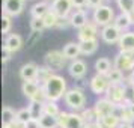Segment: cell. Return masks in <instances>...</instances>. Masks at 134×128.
Listing matches in <instances>:
<instances>
[{"instance_id": "6da1fadb", "label": "cell", "mask_w": 134, "mask_h": 128, "mask_svg": "<svg viewBox=\"0 0 134 128\" xmlns=\"http://www.w3.org/2000/svg\"><path fill=\"white\" fill-rule=\"evenodd\" d=\"M44 89H45V93H47V99L57 103L60 98L65 97V93H66V91H68L66 89V80L56 74V75H53V77L44 85Z\"/></svg>"}, {"instance_id": "7a4b0ae2", "label": "cell", "mask_w": 134, "mask_h": 128, "mask_svg": "<svg viewBox=\"0 0 134 128\" xmlns=\"http://www.w3.org/2000/svg\"><path fill=\"white\" fill-rule=\"evenodd\" d=\"M115 11L113 8L109 6V5H101L99 8L93 9V14H92V21L99 27H105L109 24H113L115 21Z\"/></svg>"}, {"instance_id": "3957f363", "label": "cell", "mask_w": 134, "mask_h": 128, "mask_svg": "<svg viewBox=\"0 0 134 128\" xmlns=\"http://www.w3.org/2000/svg\"><path fill=\"white\" fill-rule=\"evenodd\" d=\"M63 99H65V104L69 109H72L74 112H83L85 110L86 97H85V93H83V91H80L77 87L68 89Z\"/></svg>"}, {"instance_id": "277c9868", "label": "cell", "mask_w": 134, "mask_h": 128, "mask_svg": "<svg viewBox=\"0 0 134 128\" xmlns=\"http://www.w3.org/2000/svg\"><path fill=\"white\" fill-rule=\"evenodd\" d=\"M59 118V128H85L86 122L77 112H60Z\"/></svg>"}, {"instance_id": "5b68a950", "label": "cell", "mask_w": 134, "mask_h": 128, "mask_svg": "<svg viewBox=\"0 0 134 128\" xmlns=\"http://www.w3.org/2000/svg\"><path fill=\"white\" fill-rule=\"evenodd\" d=\"M105 98L111 101L116 105H122L128 99L127 97V85L125 83H119V85H110L107 92H105Z\"/></svg>"}, {"instance_id": "8992f818", "label": "cell", "mask_w": 134, "mask_h": 128, "mask_svg": "<svg viewBox=\"0 0 134 128\" xmlns=\"http://www.w3.org/2000/svg\"><path fill=\"white\" fill-rule=\"evenodd\" d=\"M44 60H45V65L48 68H51L53 71H59V69H63L66 66V57L63 54V51H59V50H51V51H47V54L44 56Z\"/></svg>"}, {"instance_id": "52a82bcc", "label": "cell", "mask_w": 134, "mask_h": 128, "mask_svg": "<svg viewBox=\"0 0 134 128\" xmlns=\"http://www.w3.org/2000/svg\"><path fill=\"white\" fill-rule=\"evenodd\" d=\"M113 66L118 68L122 73H125V71H130L131 73L134 69V54L133 53H122V51H119L115 56Z\"/></svg>"}, {"instance_id": "ba28073f", "label": "cell", "mask_w": 134, "mask_h": 128, "mask_svg": "<svg viewBox=\"0 0 134 128\" xmlns=\"http://www.w3.org/2000/svg\"><path fill=\"white\" fill-rule=\"evenodd\" d=\"M109 86H110L109 79H107V75H103V74H95L89 81V87L95 95H103V93L105 95Z\"/></svg>"}, {"instance_id": "9c48e42d", "label": "cell", "mask_w": 134, "mask_h": 128, "mask_svg": "<svg viewBox=\"0 0 134 128\" xmlns=\"http://www.w3.org/2000/svg\"><path fill=\"white\" fill-rule=\"evenodd\" d=\"M93 109H95V113H97V118H104V116H109V115H115L116 113V109H118V105L113 104L111 101H109L107 98H99L95 105H93Z\"/></svg>"}, {"instance_id": "30bf717a", "label": "cell", "mask_w": 134, "mask_h": 128, "mask_svg": "<svg viewBox=\"0 0 134 128\" xmlns=\"http://www.w3.org/2000/svg\"><path fill=\"white\" fill-rule=\"evenodd\" d=\"M72 2L71 0H53L51 2V11L59 18H68L72 11Z\"/></svg>"}, {"instance_id": "8fae6325", "label": "cell", "mask_w": 134, "mask_h": 128, "mask_svg": "<svg viewBox=\"0 0 134 128\" xmlns=\"http://www.w3.org/2000/svg\"><path fill=\"white\" fill-rule=\"evenodd\" d=\"M24 2L26 0H3V5H2V11L5 15H9L11 18L17 17L23 12L24 9Z\"/></svg>"}, {"instance_id": "7c38bea8", "label": "cell", "mask_w": 134, "mask_h": 128, "mask_svg": "<svg viewBox=\"0 0 134 128\" xmlns=\"http://www.w3.org/2000/svg\"><path fill=\"white\" fill-rule=\"evenodd\" d=\"M121 36H122V32L115 24H109L101 29V39L105 44H110V45L111 44H118Z\"/></svg>"}, {"instance_id": "4fadbf2b", "label": "cell", "mask_w": 134, "mask_h": 128, "mask_svg": "<svg viewBox=\"0 0 134 128\" xmlns=\"http://www.w3.org/2000/svg\"><path fill=\"white\" fill-rule=\"evenodd\" d=\"M68 73H69V75L75 80L83 79L86 75V73H87V65H86V62L81 60V59L72 60L68 65Z\"/></svg>"}, {"instance_id": "5bb4252c", "label": "cell", "mask_w": 134, "mask_h": 128, "mask_svg": "<svg viewBox=\"0 0 134 128\" xmlns=\"http://www.w3.org/2000/svg\"><path fill=\"white\" fill-rule=\"evenodd\" d=\"M97 35H98V26L93 21H87V24L79 30V41L83 42V41L97 39Z\"/></svg>"}, {"instance_id": "9a60e30c", "label": "cell", "mask_w": 134, "mask_h": 128, "mask_svg": "<svg viewBox=\"0 0 134 128\" xmlns=\"http://www.w3.org/2000/svg\"><path fill=\"white\" fill-rule=\"evenodd\" d=\"M119 51L122 53H134V32L128 30L125 33H122L121 39L118 42Z\"/></svg>"}, {"instance_id": "2e32d148", "label": "cell", "mask_w": 134, "mask_h": 128, "mask_svg": "<svg viewBox=\"0 0 134 128\" xmlns=\"http://www.w3.org/2000/svg\"><path fill=\"white\" fill-rule=\"evenodd\" d=\"M38 66L36 63L33 62H27L24 63L23 66L20 68V77L23 81H30V80H36V75H38Z\"/></svg>"}, {"instance_id": "e0dca14e", "label": "cell", "mask_w": 134, "mask_h": 128, "mask_svg": "<svg viewBox=\"0 0 134 128\" xmlns=\"http://www.w3.org/2000/svg\"><path fill=\"white\" fill-rule=\"evenodd\" d=\"M21 47H23V38L20 36V35H17V33H9L6 36L3 48L8 50L9 53H15V51H18Z\"/></svg>"}, {"instance_id": "ac0fdd59", "label": "cell", "mask_w": 134, "mask_h": 128, "mask_svg": "<svg viewBox=\"0 0 134 128\" xmlns=\"http://www.w3.org/2000/svg\"><path fill=\"white\" fill-rule=\"evenodd\" d=\"M87 21H89V20H87V15H86V12L83 9H75V11L69 15V23H71V26L75 27V29H79V30L87 24Z\"/></svg>"}, {"instance_id": "d6986e66", "label": "cell", "mask_w": 134, "mask_h": 128, "mask_svg": "<svg viewBox=\"0 0 134 128\" xmlns=\"http://www.w3.org/2000/svg\"><path fill=\"white\" fill-rule=\"evenodd\" d=\"M51 11V5H50L48 2H38L35 3L33 6L30 8V14H32V18H44V15L45 14H48Z\"/></svg>"}, {"instance_id": "ffe728a7", "label": "cell", "mask_w": 134, "mask_h": 128, "mask_svg": "<svg viewBox=\"0 0 134 128\" xmlns=\"http://www.w3.org/2000/svg\"><path fill=\"white\" fill-rule=\"evenodd\" d=\"M113 24H115L122 33H125V32H128V29H130L134 23H133V20H131V15H130V14H122L121 12L119 15H116L115 17Z\"/></svg>"}, {"instance_id": "44dd1931", "label": "cell", "mask_w": 134, "mask_h": 128, "mask_svg": "<svg viewBox=\"0 0 134 128\" xmlns=\"http://www.w3.org/2000/svg\"><path fill=\"white\" fill-rule=\"evenodd\" d=\"M97 124L99 128H118L121 125V119L115 113V115H109V116H104V118L97 119Z\"/></svg>"}, {"instance_id": "7402d4cb", "label": "cell", "mask_w": 134, "mask_h": 128, "mask_svg": "<svg viewBox=\"0 0 134 128\" xmlns=\"http://www.w3.org/2000/svg\"><path fill=\"white\" fill-rule=\"evenodd\" d=\"M63 54L66 57L68 60H77L79 59V56L81 54V51H80V44L79 42H68L65 47H63Z\"/></svg>"}, {"instance_id": "603a6c76", "label": "cell", "mask_w": 134, "mask_h": 128, "mask_svg": "<svg viewBox=\"0 0 134 128\" xmlns=\"http://www.w3.org/2000/svg\"><path fill=\"white\" fill-rule=\"evenodd\" d=\"M39 89H41V85H39L38 81H35V80L23 81V85H21V92H23V95H24L29 101L33 98V95H35Z\"/></svg>"}, {"instance_id": "cb8c5ba5", "label": "cell", "mask_w": 134, "mask_h": 128, "mask_svg": "<svg viewBox=\"0 0 134 128\" xmlns=\"http://www.w3.org/2000/svg\"><path fill=\"white\" fill-rule=\"evenodd\" d=\"M53 75H56V71H53L47 65H44V66H39V69H38V75H36V80L35 81H38L41 86H44Z\"/></svg>"}, {"instance_id": "d4e9b609", "label": "cell", "mask_w": 134, "mask_h": 128, "mask_svg": "<svg viewBox=\"0 0 134 128\" xmlns=\"http://www.w3.org/2000/svg\"><path fill=\"white\" fill-rule=\"evenodd\" d=\"M15 121H17V112L11 109L9 105H5L2 109V124H3V127H8Z\"/></svg>"}, {"instance_id": "484cf974", "label": "cell", "mask_w": 134, "mask_h": 128, "mask_svg": "<svg viewBox=\"0 0 134 128\" xmlns=\"http://www.w3.org/2000/svg\"><path fill=\"white\" fill-rule=\"evenodd\" d=\"M111 62H110L109 57H99L97 62H95V71L97 74H103V75H107V74L111 71Z\"/></svg>"}, {"instance_id": "4316f807", "label": "cell", "mask_w": 134, "mask_h": 128, "mask_svg": "<svg viewBox=\"0 0 134 128\" xmlns=\"http://www.w3.org/2000/svg\"><path fill=\"white\" fill-rule=\"evenodd\" d=\"M80 44V51L85 56H91L98 50V39H91V41H83Z\"/></svg>"}, {"instance_id": "83f0119b", "label": "cell", "mask_w": 134, "mask_h": 128, "mask_svg": "<svg viewBox=\"0 0 134 128\" xmlns=\"http://www.w3.org/2000/svg\"><path fill=\"white\" fill-rule=\"evenodd\" d=\"M116 115L119 116L121 122H124V124H133L134 122V115L130 112L128 107H125V105H118Z\"/></svg>"}, {"instance_id": "f1b7e54d", "label": "cell", "mask_w": 134, "mask_h": 128, "mask_svg": "<svg viewBox=\"0 0 134 128\" xmlns=\"http://www.w3.org/2000/svg\"><path fill=\"white\" fill-rule=\"evenodd\" d=\"M41 128H59V118L50 115H42L39 119Z\"/></svg>"}, {"instance_id": "f546056e", "label": "cell", "mask_w": 134, "mask_h": 128, "mask_svg": "<svg viewBox=\"0 0 134 128\" xmlns=\"http://www.w3.org/2000/svg\"><path fill=\"white\" fill-rule=\"evenodd\" d=\"M107 79H109L110 85H119V83H124V73L122 71H119L118 68H111V71H110L109 74H107Z\"/></svg>"}, {"instance_id": "4dcf8cb0", "label": "cell", "mask_w": 134, "mask_h": 128, "mask_svg": "<svg viewBox=\"0 0 134 128\" xmlns=\"http://www.w3.org/2000/svg\"><path fill=\"white\" fill-rule=\"evenodd\" d=\"M44 115H50V116H57L60 115V109H59V105L57 103L54 101H47V103L44 104Z\"/></svg>"}, {"instance_id": "1f68e13d", "label": "cell", "mask_w": 134, "mask_h": 128, "mask_svg": "<svg viewBox=\"0 0 134 128\" xmlns=\"http://www.w3.org/2000/svg\"><path fill=\"white\" fill-rule=\"evenodd\" d=\"M116 5L122 14H131L134 9V0H116Z\"/></svg>"}, {"instance_id": "d6a6232c", "label": "cell", "mask_w": 134, "mask_h": 128, "mask_svg": "<svg viewBox=\"0 0 134 128\" xmlns=\"http://www.w3.org/2000/svg\"><path fill=\"white\" fill-rule=\"evenodd\" d=\"M29 110L33 119H41V116L44 115V104H38V103H32L29 104Z\"/></svg>"}, {"instance_id": "836d02e7", "label": "cell", "mask_w": 134, "mask_h": 128, "mask_svg": "<svg viewBox=\"0 0 134 128\" xmlns=\"http://www.w3.org/2000/svg\"><path fill=\"white\" fill-rule=\"evenodd\" d=\"M42 20H44V23H45V27H47V29L57 27V23H59V17H57L53 11H50L48 14H45Z\"/></svg>"}, {"instance_id": "e575fe53", "label": "cell", "mask_w": 134, "mask_h": 128, "mask_svg": "<svg viewBox=\"0 0 134 128\" xmlns=\"http://www.w3.org/2000/svg\"><path fill=\"white\" fill-rule=\"evenodd\" d=\"M81 118H83V121L86 122V124H92V122H97V113H95V109L93 107H91V109H85L81 113Z\"/></svg>"}, {"instance_id": "d590c367", "label": "cell", "mask_w": 134, "mask_h": 128, "mask_svg": "<svg viewBox=\"0 0 134 128\" xmlns=\"http://www.w3.org/2000/svg\"><path fill=\"white\" fill-rule=\"evenodd\" d=\"M30 119H32V115H30L29 107H24V109L17 110V121L18 122H21V124H27Z\"/></svg>"}, {"instance_id": "8d00e7d4", "label": "cell", "mask_w": 134, "mask_h": 128, "mask_svg": "<svg viewBox=\"0 0 134 128\" xmlns=\"http://www.w3.org/2000/svg\"><path fill=\"white\" fill-rule=\"evenodd\" d=\"M30 29L32 32H35V33H41L44 29H47L45 27V23H44L42 18H32L30 20Z\"/></svg>"}, {"instance_id": "74e56055", "label": "cell", "mask_w": 134, "mask_h": 128, "mask_svg": "<svg viewBox=\"0 0 134 128\" xmlns=\"http://www.w3.org/2000/svg\"><path fill=\"white\" fill-rule=\"evenodd\" d=\"M32 103H38V104H45L48 99H47V93H45V89H44V86H41V89L33 95V98L30 99Z\"/></svg>"}, {"instance_id": "f35d334b", "label": "cell", "mask_w": 134, "mask_h": 128, "mask_svg": "<svg viewBox=\"0 0 134 128\" xmlns=\"http://www.w3.org/2000/svg\"><path fill=\"white\" fill-rule=\"evenodd\" d=\"M11 27H12L11 17H9V15H5V14H2V33H5V35L9 33Z\"/></svg>"}, {"instance_id": "ab89813d", "label": "cell", "mask_w": 134, "mask_h": 128, "mask_svg": "<svg viewBox=\"0 0 134 128\" xmlns=\"http://www.w3.org/2000/svg\"><path fill=\"white\" fill-rule=\"evenodd\" d=\"M71 23H69V17L68 18H59V23H57V29H66L69 27Z\"/></svg>"}, {"instance_id": "60d3db41", "label": "cell", "mask_w": 134, "mask_h": 128, "mask_svg": "<svg viewBox=\"0 0 134 128\" xmlns=\"http://www.w3.org/2000/svg\"><path fill=\"white\" fill-rule=\"evenodd\" d=\"M71 2L75 9H81L83 6H87V0H71Z\"/></svg>"}, {"instance_id": "b9f144b4", "label": "cell", "mask_w": 134, "mask_h": 128, "mask_svg": "<svg viewBox=\"0 0 134 128\" xmlns=\"http://www.w3.org/2000/svg\"><path fill=\"white\" fill-rule=\"evenodd\" d=\"M26 128H41V125H39V119H33V118H32L30 121L26 124Z\"/></svg>"}, {"instance_id": "7bdbcfd3", "label": "cell", "mask_w": 134, "mask_h": 128, "mask_svg": "<svg viewBox=\"0 0 134 128\" xmlns=\"http://www.w3.org/2000/svg\"><path fill=\"white\" fill-rule=\"evenodd\" d=\"M103 5V0H87V6L92 9H97Z\"/></svg>"}, {"instance_id": "ee69618b", "label": "cell", "mask_w": 134, "mask_h": 128, "mask_svg": "<svg viewBox=\"0 0 134 128\" xmlns=\"http://www.w3.org/2000/svg\"><path fill=\"white\" fill-rule=\"evenodd\" d=\"M125 80H127V81H125V85L130 86V87H133V86H134V69L130 73V75H128Z\"/></svg>"}, {"instance_id": "f6af8a7d", "label": "cell", "mask_w": 134, "mask_h": 128, "mask_svg": "<svg viewBox=\"0 0 134 128\" xmlns=\"http://www.w3.org/2000/svg\"><path fill=\"white\" fill-rule=\"evenodd\" d=\"M6 128H26V124H21V122L15 121V122H12L11 125H8Z\"/></svg>"}, {"instance_id": "bcb514c9", "label": "cell", "mask_w": 134, "mask_h": 128, "mask_svg": "<svg viewBox=\"0 0 134 128\" xmlns=\"http://www.w3.org/2000/svg\"><path fill=\"white\" fill-rule=\"evenodd\" d=\"M11 54H12V53H9L8 50H5V48H3V57H2V60H3V63H6V62L9 60V59H11Z\"/></svg>"}, {"instance_id": "7dc6e473", "label": "cell", "mask_w": 134, "mask_h": 128, "mask_svg": "<svg viewBox=\"0 0 134 128\" xmlns=\"http://www.w3.org/2000/svg\"><path fill=\"white\" fill-rule=\"evenodd\" d=\"M83 81H85V80L79 79V80H77V83H75V86H74V87H77V89H80V91H83V87H85V86H87V83H83Z\"/></svg>"}, {"instance_id": "c3c4849f", "label": "cell", "mask_w": 134, "mask_h": 128, "mask_svg": "<svg viewBox=\"0 0 134 128\" xmlns=\"http://www.w3.org/2000/svg\"><path fill=\"white\" fill-rule=\"evenodd\" d=\"M125 107H128V109H130V112L134 115V101H133V99H128L127 104H125Z\"/></svg>"}, {"instance_id": "681fc988", "label": "cell", "mask_w": 134, "mask_h": 128, "mask_svg": "<svg viewBox=\"0 0 134 128\" xmlns=\"http://www.w3.org/2000/svg\"><path fill=\"white\" fill-rule=\"evenodd\" d=\"M85 128H99V127H98L97 122H92V124H86Z\"/></svg>"}, {"instance_id": "f907efd6", "label": "cell", "mask_w": 134, "mask_h": 128, "mask_svg": "<svg viewBox=\"0 0 134 128\" xmlns=\"http://www.w3.org/2000/svg\"><path fill=\"white\" fill-rule=\"evenodd\" d=\"M118 128H133V125L131 124H124V122H121V125Z\"/></svg>"}, {"instance_id": "816d5d0a", "label": "cell", "mask_w": 134, "mask_h": 128, "mask_svg": "<svg viewBox=\"0 0 134 128\" xmlns=\"http://www.w3.org/2000/svg\"><path fill=\"white\" fill-rule=\"evenodd\" d=\"M131 99H133V101H134V86H133V87H131Z\"/></svg>"}, {"instance_id": "f5cc1de1", "label": "cell", "mask_w": 134, "mask_h": 128, "mask_svg": "<svg viewBox=\"0 0 134 128\" xmlns=\"http://www.w3.org/2000/svg\"><path fill=\"white\" fill-rule=\"evenodd\" d=\"M130 15H131V20H133V23H134V9H133V12L130 14Z\"/></svg>"}, {"instance_id": "db71d44e", "label": "cell", "mask_w": 134, "mask_h": 128, "mask_svg": "<svg viewBox=\"0 0 134 128\" xmlns=\"http://www.w3.org/2000/svg\"><path fill=\"white\" fill-rule=\"evenodd\" d=\"M3 128H6V127H3Z\"/></svg>"}, {"instance_id": "11a10c76", "label": "cell", "mask_w": 134, "mask_h": 128, "mask_svg": "<svg viewBox=\"0 0 134 128\" xmlns=\"http://www.w3.org/2000/svg\"><path fill=\"white\" fill-rule=\"evenodd\" d=\"M133 54H134V53H133Z\"/></svg>"}]
</instances>
